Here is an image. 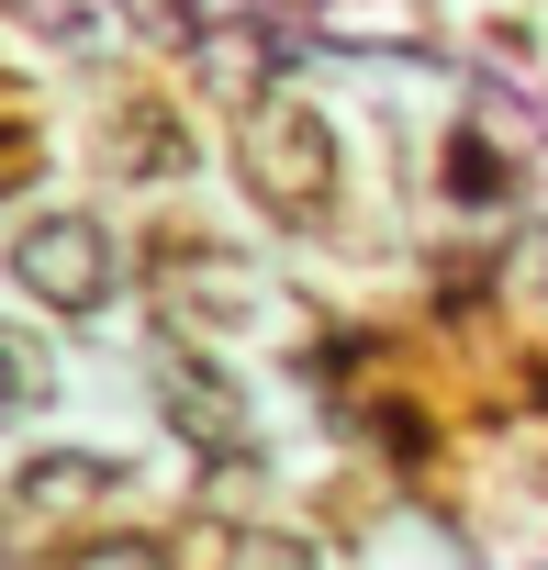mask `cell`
<instances>
[{
	"label": "cell",
	"instance_id": "3",
	"mask_svg": "<svg viewBox=\"0 0 548 570\" xmlns=\"http://www.w3.org/2000/svg\"><path fill=\"white\" fill-rule=\"evenodd\" d=\"M168 414H179V436H202V448H235V436H246L235 381H224V370H202V358H179V370H168Z\"/></svg>",
	"mask_w": 548,
	"mask_h": 570
},
{
	"label": "cell",
	"instance_id": "2",
	"mask_svg": "<svg viewBox=\"0 0 548 570\" xmlns=\"http://www.w3.org/2000/svg\"><path fill=\"white\" fill-rule=\"evenodd\" d=\"M12 279H23L35 303H57V314H90V303H112L124 257H112V235H101L90 213H35V224L12 235Z\"/></svg>",
	"mask_w": 548,
	"mask_h": 570
},
{
	"label": "cell",
	"instance_id": "7",
	"mask_svg": "<svg viewBox=\"0 0 548 570\" xmlns=\"http://www.w3.org/2000/svg\"><path fill=\"white\" fill-rule=\"evenodd\" d=\"M68 570H168V559L135 548V537H112V548H90V559H68Z\"/></svg>",
	"mask_w": 548,
	"mask_h": 570
},
{
	"label": "cell",
	"instance_id": "4",
	"mask_svg": "<svg viewBox=\"0 0 548 570\" xmlns=\"http://www.w3.org/2000/svg\"><path fill=\"white\" fill-rule=\"evenodd\" d=\"M112 481H124L112 459H35V470L12 481V503H23V514H68V503H112Z\"/></svg>",
	"mask_w": 548,
	"mask_h": 570
},
{
	"label": "cell",
	"instance_id": "1",
	"mask_svg": "<svg viewBox=\"0 0 548 570\" xmlns=\"http://www.w3.org/2000/svg\"><path fill=\"white\" fill-rule=\"evenodd\" d=\"M246 190L281 224H314L336 202V135H325L314 101H257L246 112Z\"/></svg>",
	"mask_w": 548,
	"mask_h": 570
},
{
	"label": "cell",
	"instance_id": "6",
	"mask_svg": "<svg viewBox=\"0 0 548 570\" xmlns=\"http://www.w3.org/2000/svg\"><path fill=\"white\" fill-rule=\"evenodd\" d=\"M35 403H46V358L23 336H0V414H35Z\"/></svg>",
	"mask_w": 548,
	"mask_h": 570
},
{
	"label": "cell",
	"instance_id": "5",
	"mask_svg": "<svg viewBox=\"0 0 548 570\" xmlns=\"http://www.w3.org/2000/svg\"><path fill=\"white\" fill-rule=\"evenodd\" d=\"M190 157V135L168 124V101H124V124H112V168H135V179H168Z\"/></svg>",
	"mask_w": 548,
	"mask_h": 570
}]
</instances>
